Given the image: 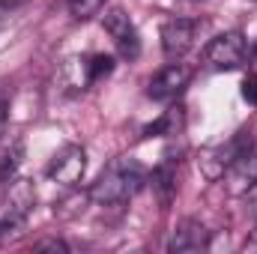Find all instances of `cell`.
Listing matches in <instances>:
<instances>
[{"mask_svg":"<svg viewBox=\"0 0 257 254\" xmlns=\"http://www.w3.org/2000/svg\"><path fill=\"white\" fill-rule=\"evenodd\" d=\"M147 171L135 162V159H114L102 174L99 180L90 186V200L99 203V206H117V203H126L128 197H135L138 191L144 189L147 183Z\"/></svg>","mask_w":257,"mask_h":254,"instance_id":"obj_1","label":"cell"},{"mask_svg":"<svg viewBox=\"0 0 257 254\" xmlns=\"http://www.w3.org/2000/svg\"><path fill=\"white\" fill-rule=\"evenodd\" d=\"M245 150H251V132H236V135L227 138L224 144H215V147H209V150L200 153V159H197L200 174H203L206 180H221L224 171H227Z\"/></svg>","mask_w":257,"mask_h":254,"instance_id":"obj_2","label":"cell"},{"mask_svg":"<svg viewBox=\"0 0 257 254\" xmlns=\"http://www.w3.org/2000/svg\"><path fill=\"white\" fill-rule=\"evenodd\" d=\"M245 57H248V45H245V36L239 30L218 33L203 48V63L212 72H233V69H239L245 63Z\"/></svg>","mask_w":257,"mask_h":254,"instance_id":"obj_3","label":"cell"},{"mask_svg":"<svg viewBox=\"0 0 257 254\" xmlns=\"http://www.w3.org/2000/svg\"><path fill=\"white\" fill-rule=\"evenodd\" d=\"M102 27H105L108 36L114 39L117 54H120L123 60H138V54H141V39H138V30H135L132 18H128L120 6L105 9V15H102Z\"/></svg>","mask_w":257,"mask_h":254,"instance_id":"obj_4","label":"cell"},{"mask_svg":"<svg viewBox=\"0 0 257 254\" xmlns=\"http://www.w3.org/2000/svg\"><path fill=\"white\" fill-rule=\"evenodd\" d=\"M87 171V153L84 147L78 144H66L54 153V159L48 162V180L51 183H60V186H78L81 177Z\"/></svg>","mask_w":257,"mask_h":254,"instance_id":"obj_5","label":"cell"},{"mask_svg":"<svg viewBox=\"0 0 257 254\" xmlns=\"http://www.w3.org/2000/svg\"><path fill=\"white\" fill-rule=\"evenodd\" d=\"M36 203V189L30 180L15 177L12 183H6V212H3V224H6V236L9 230H18L24 224V218L30 215Z\"/></svg>","mask_w":257,"mask_h":254,"instance_id":"obj_6","label":"cell"},{"mask_svg":"<svg viewBox=\"0 0 257 254\" xmlns=\"http://www.w3.org/2000/svg\"><path fill=\"white\" fill-rule=\"evenodd\" d=\"M192 81V69L186 63H168L165 69H159L150 84H147V96L153 102H174Z\"/></svg>","mask_w":257,"mask_h":254,"instance_id":"obj_7","label":"cell"},{"mask_svg":"<svg viewBox=\"0 0 257 254\" xmlns=\"http://www.w3.org/2000/svg\"><path fill=\"white\" fill-rule=\"evenodd\" d=\"M197 27L200 24L194 18H171L162 24V51L168 60H180L192 51Z\"/></svg>","mask_w":257,"mask_h":254,"instance_id":"obj_8","label":"cell"},{"mask_svg":"<svg viewBox=\"0 0 257 254\" xmlns=\"http://www.w3.org/2000/svg\"><path fill=\"white\" fill-rule=\"evenodd\" d=\"M212 233L206 230V224H200L197 218H186L177 224V230L168 239V251L171 254H194V251H206L209 248Z\"/></svg>","mask_w":257,"mask_h":254,"instance_id":"obj_9","label":"cell"},{"mask_svg":"<svg viewBox=\"0 0 257 254\" xmlns=\"http://www.w3.org/2000/svg\"><path fill=\"white\" fill-rule=\"evenodd\" d=\"M224 189L233 197H245L257 189V156L245 150L227 171H224Z\"/></svg>","mask_w":257,"mask_h":254,"instance_id":"obj_10","label":"cell"},{"mask_svg":"<svg viewBox=\"0 0 257 254\" xmlns=\"http://www.w3.org/2000/svg\"><path fill=\"white\" fill-rule=\"evenodd\" d=\"M147 183L153 186V194L159 197V203H162V206H171V203H174V197H177V165H174V159H171V156H165V159H162V165L147 177Z\"/></svg>","mask_w":257,"mask_h":254,"instance_id":"obj_11","label":"cell"},{"mask_svg":"<svg viewBox=\"0 0 257 254\" xmlns=\"http://www.w3.org/2000/svg\"><path fill=\"white\" fill-rule=\"evenodd\" d=\"M186 129V108H168L159 120H153L150 126H144V138H180Z\"/></svg>","mask_w":257,"mask_h":254,"instance_id":"obj_12","label":"cell"},{"mask_svg":"<svg viewBox=\"0 0 257 254\" xmlns=\"http://www.w3.org/2000/svg\"><path fill=\"white\" fill-rule=\"evenodd\" d=\"M21 156H24V147H21V144H15L12 150L3 153V159H0V186H6V183L15 180L18 165H21Z\"/></svg>","mask_w":257,"mask_h":254,"instance_id":"obj_13","label":"cell"},{"mask_svg":"<svg viewBox=\"0 0 257 254\" xmlns=\"http://www.w3.org/2000/svg\"><path fill=\"white\" fill-rule=\"evenodd\" d=\"M105 6V0H69V12L78 18V21H87L93 15H99Z\"/></svg>","mask_w":257,"mask_h":254,"instance_id":"obj_14","label":"cell"},{"mask_svg":"<svg viewBox=\"0 0 257 254\" xmlns=\"http://www.w3.org/2000/svg\"><path fill=\"white\" fill-rule=\"evenodd\" d=\"M239 93H242V99H245L248 105L257 108V75H248V78L242 81V90H239Z\"/></svg>","mask_w":257,"mask_h":254,"instance_id":"obj_15","label":"cell"},{"mask_svg":"<svg viewBox=\"0 0 257 254\" xmlns=\"http://www.w3.org/2000/svg\"><path fill=\"white\" fill-rule=\"evenodd\" d=\"M33 248L36 251H69V245H66L63 239H39Z\"/></svg>","mask_w":257,"mask_h":254,"instance_id":"obj_16","label":"cell"},{"mask_svg":"<svg viewBox=\"0 0 257 254\" xmlns=\"http://www.w3.org/2000/svg\"><path fill=\"white\" fill-rule=\"evenodd\" d=\"M6 117H9V111H6V102L0 99V135H3V126H6Z\"/></svg>","mask_w":257,"mask_h":254,"instance_id":"obj_17","label":"cell"},{"mask_svg":"<svg viewBox=\"0 0 257 254\" xmlns=\"http://www.w3.org/2000/svg\"><path fill=\"white\" fill-rule=\"evenodd\" d=\"M9 12H12V3H6V0H0V21H3V18H6Z\"/></svg>","mask_w":257,"mask_h":254,"instance_id":"obj_18","label":"cell"},{"mask_svg":"<svg viewBox=\"0 0 257 254\" xmlns=\"http://www.w3.org/2000/svg\"><path fill=\"white\" fill-rule=\"evenodd\" d=\"M251 69H254V75H257V45L251 48Z\"/></svg>","mask_w":257,"mask_h":254,"instance_id":"obj_19","label":"cell"},{"mask_svg":"<svg viewBox=\"0 0 257 254\" xmlns=\"http://www.w3.org/2000/svg\"><path fill=\"white\" fill-rule=\"evenodd\" d=\"M248 248H257V224H254V233H251V242H248Z\"/></svg>","mask_w":257,"mask_h":254,"instance_id":"obj_20","label":"cell"},{"mask_svg":"<svg viewBox=\"0 0 257 254\" xmlns=\"http://www.w3.org/2000/svg\"><path fill=\"white\" fill-rule=\"evenodd\" d=\"M6 236V224H3V218H0V239Z\"/></svg>","mask_w":257,"mask_h":254,"instance_id":"obj_21","label":"cell"}]
</instances>
